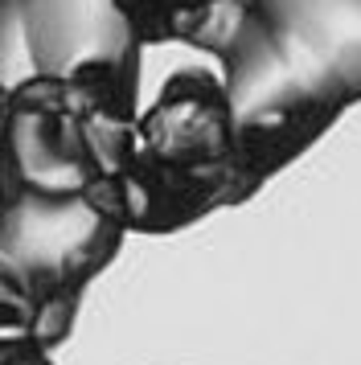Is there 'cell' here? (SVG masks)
<instances>
[{"mask_svg":"<svg viewBox=\"0 0 361 365\" xmlns=\"http://www.w3.org/2000/svg\"><path fill=\"white\" fill-rule=\"evenodd\" d=\"M140 83L98 66L29 74L9 86L0 165L13 193H95L123 168Z\"/></svg>","mask_w":361,"mask_h":365,"instance_id":"277c9868","label":"cell"},{"mask_svg":"<svg viewBox=\"0 0 361 365\" xmlns=\"http://www.w3.org/2000/svg\"><path fill=\"white\" fill-rule=\"evenodd\" d=\"M144 46L180 41L201 53H218L259 0H119Z\"/></svg>","mask_w":361,"mask_h":365,"instance_id":"8992f818","label":"cell"},{"mask_svg":"<svg viewBox=\"0 0 361 365\" xmlns=\"http://www.w3.org/2000/svg\"><path fill=\"white\" fill-rule=\"evenodd\" d=\"M0 365H54L49 349L33 345L25 336H0Z\"/></svg>","mask_w":361,"mask_h":365,"instance_id":"52a82bcc","label":"cell"},{"mask_svg":"<svg viewBox=\"0 0 361 365\" xmlns=\"http://www.w3.org/2000/svg\"><path fill=\"white\" fill-rule=\"evenodd\" d=\"M140 58L119 0H0V86L82 66L140 83Z\"/></svg>","mask_w":361,"mask_h":365,"instance_id":"5b68a950","label":"cell"},{"mask_svg":"<svg viewBox=\"0 0 361 365\" xmlns=\"http://www.w3.org/2000/svg\"><path fill=\"white\" fill-rule=\"evenodd\" d=\"M9 197H13V189H9V177H4V165H0V210L9 205Z\"/></svg>","mask_w":361,"mask_h":365,"instance_id":"ba28073f","label":"cell"},{"mask_svg":"<svg viewBox=\"0 0 361 365\" xmlns=\"http://www.w3.org/2000/svg\"><path fill=\"white\" fill-rule=\"evenodd\" d=\"M263 185V173L238 140L222 74L185 66L168 74L152 107L136 115L111 197L128 230L177 234L218 210L250 201Z\"/></svg>","mask_w":361,"mask_h":365,"instance_id":"7a4b0ae2","label":"cell"},{"mask_svg":"<svg viewBox=\"0 0 361 365\" xmlns=\"http://www.w3.org/2000/svg\"><path fill=\"white\" fill-rule=\"evenodd\" d=\"M123 238L111 185L66 197L13 193L0 210V336L58 349Z\"/></svg>","mask_w":361,"mask_h":365,"instance_id":"3957f363","label":"cell"},{"mask_svg":"<svg viewBox=\"0 0 361 365\" xmlns=\"http://www.w3.org/2000/svg\"><path fill=\"white\" fill-rule=\"evenodd\" d=\"M4 95H9V86H0V115H4Z\"/></svg>","mask_w":361,"mask_h":365,"instance_id":"9c48e42d","label":"cell"},{"mask_svg":"<svg viewBox=\"0 0 361 365\" xmlns=\"http://www.w3.org/2000/svg\"><path fill=\"white\" fill-rule=\"evenodd\" d=\"M213 58L238 140L271 181L361 103V0H259Z\"/></svg>","mask_w":361,"mask_h":365,"instance_id":"6da1fadb","label":"cell"}]
</instances>
